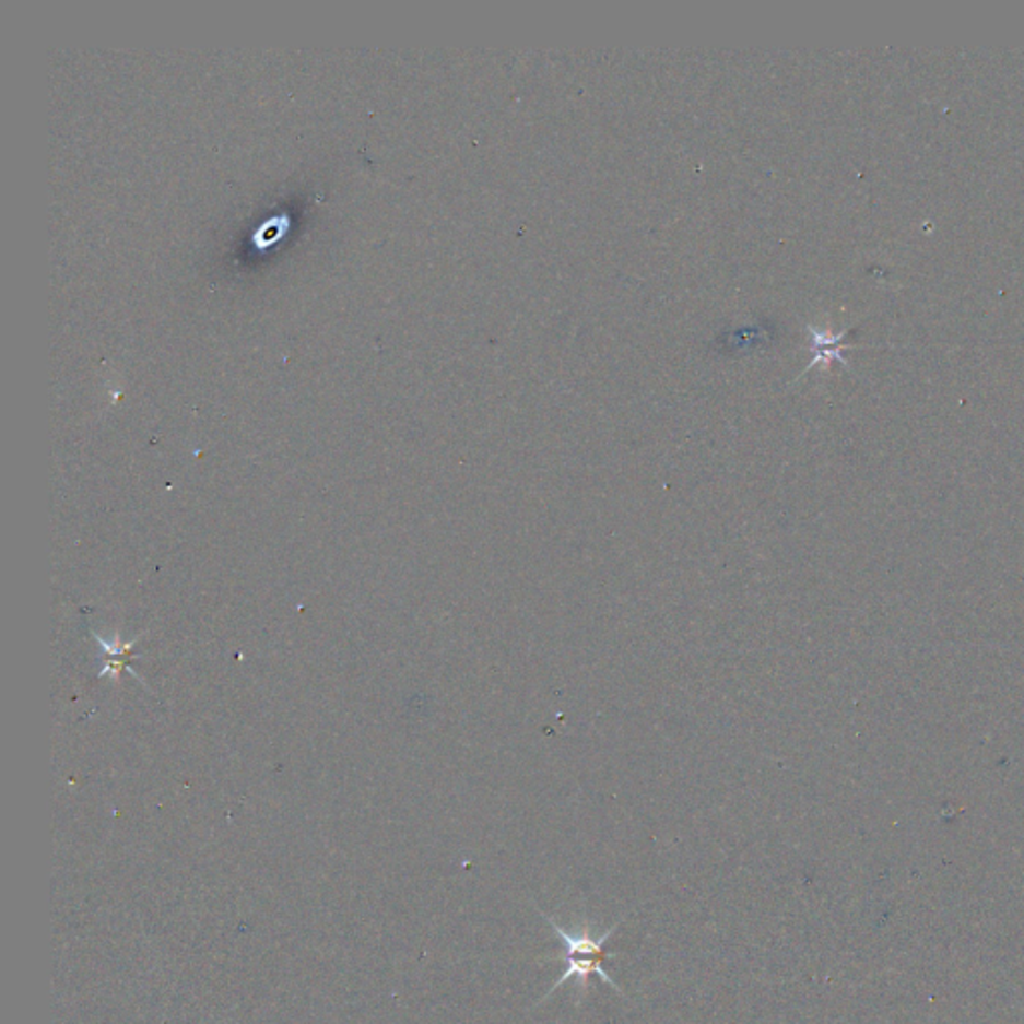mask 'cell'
<instances>
[{"label":"cell","mask_w":1024,"mask_h":1024,"mask_svg":"<svg viewBox=\"0 0 1024 1024\" xmlns=\"http://www.w3.org/2000/svg\"><path fill=\"white\" fill-rule=\"evenodd\" d=\"M563 963H565L563 975H561V978L549 989V992L544 994V999L537 1002V1004H542V1002L546 1001V999L553 994L554 990L558 989V987H563L566 980H570V978L577 980V1002L580 1004L582 997L587 994V989H589L590 975H597V977L604 980L607 985H611L619 994H623L624 997L623 989L619 987V982H616L613 977H609V973L602 968V958H599V956H589V954H563Z\"/></svg>","instance_id":"cell-1"}]
</instances>
